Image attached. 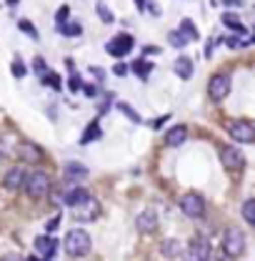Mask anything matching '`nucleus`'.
<instances>
[{
	"mask_svg": "<svg viewBox=\"0 0 255 261\" xmlns=\"http://www.w3.org/2000/svg\"><path fill=\"white\" fill-rule=\"evenodd\" d=\"M65 251L75 259L85 256L90 251V233L83 231V228H70L68 236H65Z\"/></svg>",
	"mask_w": 255,
	"mask_h": 261,
	"instance_id": "obj_1",
	"label": "nucleus"
},
{
	"mask_svg": "<svg viewBox=\"0 0 255 261\" xmlns=\"http://www.w3.org/2000/svg\"><path fill=\"white\" fill-rule=\"evenodd\" d=\"M223 251L225 256H243L245 254V233L240 228H228L223 233Z\"/></svg>",
	"mask_w": 255,
	"mask_h": 261,
	"instance_id": "obj_2",
	"label": "nucleus"
},
{
	"mask_svg": "<svg viewBox=\"0 0 255 261\" xmlns=\"http://www.w3.org/2000/svg\"><path fill=\"white\" fill-rule=\"evenodd\" d=\"M25 191L30 198H43V196L50 191V178H48V173H43V171H33L25 176Z\"/></svg>",
	"mask_w": 255,
	"mask_h": 261,
	"instance_id": "obj_3",
	"label": "nucleus"
},
{
	"mask_svg": "<svg viewBox=\"0 0 255 261\" xmlns=\"http://www.w3.org/2000/svg\"><path fill=\"white\" fill-rule=\"evenodd\" d=\"M133 45H135V40H133V35H128V33H120V35H115L108 45H105V50L113 56V58H123L128 56L130 50H133Z\"/></svg>",
	"mask_w": 255,
	"mask_h": 261,
	"instance_id": "obj_4",
	"label": "nucleus"
},
{
	"mask_svg": "<svg viewBox=\"0 0 255 261\" xmlns=\"http://www.w3.org/2000/svg\"><path fill=\"white\" fill-rule=\"evenodd\" d=\"M33 249H35V254L40 259H53L58 254V239L50 236V233H43V236H38L33 241Z\"/></svg>",
	"mask_w": 255,
	"mask_h": 261,
	"instance_id": "obj_5",
	"label": "nucleus"
},
{
	"mask_svg": "<svg viewBox=\"0 0 255 261\" xmlns=\"http://www.w3.org/2000/svg\"><path fill=\"white\" fill-rule=\"evenodd\" d=\"M180 208H183L185 216L200 219V216L205 214V201H203V196L200 194H185L183 198H180Z\"/></svg>",
	"mask_w": 255,
	"mask_h": 261,
	"instance_id": "obj_6",
	"label": "nucleus"
},
{
	"mask_svg": "<svg viewBox=\"0 0 255 261\" xmlns=\"http://www.w3.org/2000/svg\"><path fill=\"white\" fill-rule=\"evenodd\" d=\"M228 93H230V78L225 75V73H218V75H213L210 78V83H208V96H210V100H223V98H228Z\"/></svg>",
	"mask_w": 255,
	"mask_h": 261,
	"instance_id": "obj_7",
	"label": "nucleus"
},
{
	"mask_svg": "<svg viewBox=\"0 0 255 261\" xmlns=\"http://www.w3.org/2000/svg\"><path fill=\"white\" fill-rule=\"evenodd\" d=\"M228 133L230 138H235L238 143H253L255 141V126L250 121H235L228 126Z\"/></svg>",
	"mask_w": 255,
	"mask_h": 261,
	"instance_id": "obj_8",
	"label": "nucleus"
},
{
	"mask_svg": "<svg viewBox=\"0 0 255 261\" xmlns=\"http://www.w3.org/2000/svg\"><path fill=\"white\" fill-rule=\"evenodd\" d=\"M220 161L228 171H240L245 166V156L235 148V146H223L220 148Z\"/></svg>",
	"mask_w": 255,
	"mask_h": 261,
	"instance_id": "obj_9",
	"label": "nucleus"
},
{
	"mask_svg": "<svg viewBox=\"0 0 255 261\" xmlns=\"http://www.w3.org/2000/svg\"><path fill=\"white\" fill-rule=\"evenodd\" d=\"M190 256L195 261H208L210 259V244H208V239H203V236H193L190 239Z\"/></svg>",
	"mask_w": 255,
	"mask_h": 261,
	"instance_id": "obj_10",
	"label": "nucleus"
},
{
	"mask_svg": "<svg viewBox=\"0 0 255 261\" xmlns=\"http://www.w3.org/2000/svg\"><path fill=\"white\" fill-rule=\"evenodd\" d=\"M135 226L140 233H150V231H155L158 228V214L153 211V208H145L138 219H135Z\"/></svg>",
	"mask_w": 255,
	"mask_h": 261,
	"instance_id": "obj_11",
	"label": "nucleus"
},
{
	"mask_svg": "<svg viewBox=\"0 0 255 261\" xmlns=\"http://www.w3.org/2000/svg\"><path fill=\"white\" fill-rule=\"evenodd\" d=\"M25 176H28V173H25L20 166H15V168H10V171L5 173V181H3V184H5L8 191H20L23 184H25Z\"/></svg>",
	"mask_w": 255,
	"mask_h": 261,
	"instance_id": "obj_12",
	"label": "nucleus"
},
{
	"mask_svg": "<svg viewBox=\"0 0 255 261\" xmlns=\"http://www.w3.org/2000/svg\"><path fill=\"white\" fill-rule=\"evenodd\" d=\"M88 198H90L88 189H80V186H75V189H70V191H65V194H63V203H65V206H70V208H75V206L85 203Z\"/></svg>",
	"mask_w": 255,
	"mask_h": 261,
	"instance_id": "obj_13",
	"label": "nucleus"
},
{
	"mask_svg": "<svg viewBox=\"0 0 255 261\" xmlns=\"http://www.w3.org/2000/svg\"><path fill=\"white\" fill-rule=\"evenodd\" d=\"M73 211H75V219H78V221H95V216H98V203L93 201V198H88L85 203L75 206Z\"/></svg>",
	"mask_w": 255,
	"mask_h": 261,
	"instance_id": "obj_14",
	"label": "nucleus"
},
{
	"mask_svg": "<svg viewBox=\"0 0 255 261\" xmlns=\"http://www.w3.org/2000/svg\"><path fill=\"white\" fill-rule=\"evenodd\" d=\"M188 138V128L185 126H173L165 133V146H183Z\"/></svg>",
	"mask_w": 255,
	"mask_h": 261,
	"instance_id": "obj_15",
	"label": "nucleus"
},
{
	"mask_svg": "<svg viewBox=\"0 0 255 261\" xmlns=\"http://www.w3.org/2000/svg\"><path fill=\"white\" fill-rule=\"evenodd\" d=\"M15 156L23 159V161H40L43 151H40L35 143H18V153H15Z\"/></svg>",
	"mask_w": 255,
	"mask_h": 261,
	"instance_id": "obj_16",
	"label": "nucleus"
},
{
	"mask_svg": "<svg viewBox=\"0 0 255 261\" xmlns=\"http://www.w3.org/2000/svg\"><path fill=\"white\" fill-rule=\"evenodd\" d=\"M173 70H175V75H178V78L188 81V78L193 75V58H188V56H180V58H175Z\"/></svg>",
	"mask_w": 255,
	"mask_h": 261,
	"instance_id": "obj_17",
	"label": "nucleus"
},
{
	"mask_svg": "<svg viewBox=\"0 0 255 261\" xmlns=\"http://www.w3.org/2000/svg\"><path fill=\"white\" fill-rule=\"evenodd\" d=\"M160 251H163V256H165V259H178V256L183 254V244H180L178 239H165Z\"/></svg>",
	"mask_w": 255,
	"mask_h": 261,
	"instance_id": "obj_18",
	"label": "nucleus"
},
{
	"mask_svg": "<svg viewBox=\"0 0 255 261\" xmlns=\"http://www.w3.org/2000/svg\"><path fill=\"white\" fill-rule=\"evenodd\" d=\"M88 176V168L83 163H68L65 166V178L68 181H78V178H85Z\"/></svg>",
	"mask_w": 255,
	"mask_h": 261,
	"instance_id": "obj_19",
	"label": "nucleus"
},
{
	"mask_svg": "<svg viewBox=\"0 0 255 261\" xmlns=\"http://www.w3.org/2000/svg\"><path fill=\"white\" fill-rule=\"evenodd\" d=\"M18 153V141L13 138V136H5V138H0V156H8V159H13Z\"/></svg>",
	"mask_w": 255,
	"mask_h": 261,
	"instance_id": "obj_20",
	"label": "nucleus"
},
{
	"mask_svg": "<svg viewBox=\"0 0 255 261\" xmlns=\"http://www.w3.org/2000/svg\"><path fill=\"white\" fill-rule=\"evenodd\" d=\"M95 138H100V126H98V121H93L88 128H85V133H83V138H80V143L85 146V143H93Z\"/></svg>",
	"mask_w": 255,
	"mask_h": 261,
	"instance_id": "obj_21",
	"label": "nucleus"
},
{
	"mask_svg": "<svg viewBox=\"0 0 255 261\" xmlns=\"http://www.w3.org/2000/svg\"><path fill=\"white\" fill-rule=\"evenodd\" d=\"M168 43H170L173 48H185L190 40H188V38H185L180 31H170V33H168Z\"/></svg>",
	"mask_w": 255,
	"mask_h": 261,
	"instance_id": "obj_22",
	"label": "nucleus"
},
{
	"mask_svg": "<svg viewBox=\"0 0 255 261\" xmlns=\"http://www.w3.org/2000/svg\"><path fill=\"white\" fill-rule=\"evenodd\" d=\"M178 31L183 33V35H185L188 40H195V38H198V28L193 25V20H188V18H185V20L180 23V28H178Z\"/></svg>",
	"mask_w": 255,
	"mask_h": 261,
	"instance_id": "obj_23",
	"label": "nucleus"
},
{
	"mask_svg": "<svg viewBox=\"0 0 255 261\" xmlns=\"http://www.w3.org/2000/svg\"><path fill=\"white\" fill-rule=\"evenodd\" d=\"M243 219H245L248 224H255V201L253 198H248V201L243 203Z\"/></svg>",
	"mask_w": 255,
	"mask_h": 261,
	"instance_id": "obj_24",
	"label": "nucleus"
},
{
	"mask_svg": "<svg viewBox=\"0 0 255 261\" xmlns=\"http://www.w3.org/2000/svg\"><path fill=\"white\" fill-rule=\"evenodd\" d=\"M223 23L228 25V28H235L238 33L245 31V28H243V23L238 20V15H233V13H225V15H223Z\"/></svg>",
	"mask_w": 255,
	"mask_h": 261,
	"instance_id": "obj_25",
	"label": "nucleus"
},
{
	"mask_svg": "<svg viewBox=\"0 0 255 261\" xmlns=\"http://www.w3.org/2000/svg\"><path fill=\"white\" fill-rule=\"evenodd\" d=\"M58 28H60V33H63V35H70V38H73V35H80V33H83L80 23H63V25H58Z\"/></svg>",
	"mask_w": 255,
	"mask_h": 261,
	"instance_id": "obj_26",
	"label": "nucleus"
},
{
	"mask_svg": "<svg viewBox=\"0 0 255 261\" xmlns=\"http://www.w3.org/2000/svg\"><path fill=\"white\" fill-rule=\"evenodd\" d=\"M43 83L58 91V88H60V75H58V73H48V70H45V73H43Z\"/></svg>",
	"mask_w": 255,
	"mask_h": 261,
	"instance_id": "obj_27",
	"label": "nucleus"
},
{
	"mask_svg": "<svg viewBox=\"0 0 255 261\" xmlns=\"http://www.w3.org/2000/svg\"><path fill=\"white\" fill-rule=\"evenodd\" d=\"M133 70H135V73H138L140 78H148V73L153 70V65H150V63H143V61H138V63L133 65Z\"/></svg>",
	"mask_w": 255,
	"mask_h": 261,
	"instance_id": "obj_28",
	"label": "nucleus"
},
{
	"mask_svg": "<svg viewBox=\"0 0 255 261\" xmlns=\"http://www.w3.org/2000/svg\"><path fill=\"white\" fill-rule=\"evenodd\" d=\"M10 70H13V75H15V78H23V75H25V63H23L20 58H15L13 65H10Z\"/></svg>",
	"mask_w": 255,
	"mask_h": 261,
	"instance_id": "obj_29",
	"label": "nucleus"
},
{
	"mask_svg": "<svg viewBox=\"0 0 255 261\" xmlns=\"http://www.w3.org/2000/svg\"><path fill=\"white\" fill-rule=\"evenodd\" d=\"M98 13H100V18H103V23H113L115 18H113V13L103 5V3H98Z\"/></svg>",
	"mask_w": 255,
	"mask_h": 261,
	"instance_id": "obj_30",
	"label": "nucleus"
},
{
	"mask_svg": "<svg viewBox=\"0 0 255 261\" xmlns=\"http://www.w3.org/2000/svg\"><path fill=\"white\" fill-rule=\"evenodd\" d=\"M118 108H120V111L125 113V116H128V118H130V121H135V123H140V116H138V113H135V111H133L130 106H125V103H120Z\"/></svg>",
	"mask_w": 255,
	"mask_h": 261,
	"instance_id": "obj_31",
	"label": "nucleus"
},
{
	"mask_svg": "<svg viewBox=\"0 0 255 261\" xmlns=\"http://www.w3.org/2000/svg\"><path fill=\"white\" fill-rule=\"evenodd\" d=\"M68 86H70V91H73V93H75V91H80V88H83L80 75H78V73H73V75H70V81H68Z\"/></svg>",
	"mask_w": 255,
	"mask_h": 261,
	"instance_id": "obj_32",
	"label": "nucleus"
},
{
	"mask_svg": "<svg viewBox=\"0 0 255 261\" xmlns=\"http://www.w3.org/2000/svg\"><path fill=\"white\" fill-rule=\"evenodd\" d=\"M58 226H60V216L55 214V216H53V219L45 224V231H48V233H53V231H58Z\"/></svg>",
	"mask_w": 255,
	"mask_h": 261,
	"instance_id": "obj_33",
	"label": "nucleus"
},
{
	"mask_svg": "<svg viewBox=\"0 0 255 261\" xmlns=\"http://www.w3.org/2000/svg\"><path fill=\"white\" fill-rule=\"evenodd\" d=\"M55 23H58V25H63V23H68V8H60V10H58V15H55Z\"/></svg>",
	"mask_w": 255,
	"mask_h": 261,
	"instance_id": "obj_34",
	"label": "nucleus"
},
{
	"mask_svg": "<svg viewBox=\"0 0 255 261\" xmlns=\"http://www.w3.org/2000/svg\"><path fill=\"white\" fill-rule=\"evenodd\" d=\"M225 45H228V48H240V45H243V40H238L235 35H230V38H225Z\"/></svg>",
	"mask_w": 255,
	"mask_h": 261,
	"instance_id": "obj_35",
	"label": "nucleus"
},
{
	"mask_svg": "<svg viewBox=\"0 0 255 261\" xmlns=\"http://www.w3.org/2000/svg\"><path fill=\"white\" fill-rule=\"evenodd\" d=\"M20 31H25V33H30L33 38H38V31H35V28H33L30 23H20Z\"/></svg>",
	"mask_w": 255,
	"mask_h": 261,
	"instance_id": "obj_36",
	"label": "nucleus"
},
{
	"mask_svg": "<svg viewBox=\"0 0 255 261\" xmlns=\"http://www.w3.org/2000/svg\"><path fill=\"white\" fill-rule=\"evenodd\" d=\"M220 3H223V5H230V8H240L245 0H220Z\"/></svg>",
	"mask_w": 255,
	"mask_h": 261,
	"instance_id": "obj_37",
	"label": "nucleus"
},
{
	"mask_svg": "<svg viewBox=\"0 0 255 261\" xmlns=\"http://www.w3.org/2000/svg\"><path fill=\"white\" fill-rule=\"evenodd\" d=\"M168 118H170V116H163V118H158V121H150V128H160V126H163Z\"/></svg>",
	"mask_w": 255,
	"mask_h": 261,
	"instance_id": "obj_38",
	"label": "nucleus"
},
{
	"mask_svg": "<svg viewBox=\"0 0 255 261\" xmlns=\"http://www.w3.org/2000/svg\"><path fill=\"white\" fill-rule=\"evenodd\" d=\"M0 261H23V259H20L18 254H5V256H3Z\"/></svg>",
	"mask_w": 255,
	"mask_h": 261,
	"instance_id": "obj_39",
	"label": "nucleus"
},
{
	"mask_svg": "<svg viewBox=\"0 0 255 261\" xmlns=\"http://www.w3.org/2000/svg\"><path fill=\"white\" fill-rule=\"evenodd\" d=\"M85 96H98V88H93V86H85Z\"/></svg>",
	"mask_w": 255,
	"mask_h": 261,
	"instance_id": "obj_40",
	"label": "nucleus"
},
{
	"mask_svg": "<svg viewBox=\"0 0 255 261\" xmlns=\"http://www.w3.org/2000/svg\"><path fill=\"white\" fill-rule=\"evenodd\" d=\"M35 70H40V73H45V63H43V61H40V58H38V61H35Z\"/></svg>",
	"mask_w": 255,
	"mask_h": 261,
	"instance_id": "obj_41",
	"label": "nucleus"
},
{
	"mask_svg": "<svg viewBox=\"0 0 255 261\" xmlns=\"http://www.w3.org/2000/svg\"><path fill=\"white\" fill-rule=\"evenodd\" d=\"M125 70H128L125 65H115V73H118V75H125Z\"/></svg>",
	"mask_w": 255,
	"mask_h": 261,
	"instance_id": "obj_42",
	"label": "nucleus"
},
{
	"mask_svg": "<svg viewBox=\"0 0 255 261\" xmlns=\"http://www.w3.org/2000/svg\"><path fill=\"white\" fill-rule=\"evenodd\" d=\"M148 8H150V13H155V15H158V13H160V8H158V5H155V3H150Z\"/></svg>",
	"mask_w": 255,
	"mask_h": 261,
	"instance_id": "obj_43",
	"label": "nucleus"
},
{
	"mask_svg": "<svg viewBox=\"0 0 255 261\" xmlns=\"http://www.w3.org/2000/svg\"><path fill=\"white\" fill-rule=\"evenodd\" d=\"M135 5H138V8L143 10V8H145V0H135Z\"/></svg>",
	"mask_w": 255,
	"mask_h": 261,
	"instance_id": "obj_44",
	"label": "nucleus"
},
{
	"mask_svg": "<svg viewBox=\"0 0 255 261\" xmlns=\"http://www.w3.org/2000/svg\"><path fill=\"white\" fill-rule=\"evenodd\" d=\"M18 3H20V0H8V5H18Z\"/></svg>",
	"mask_w": 255,
	"mask_h": 261,
	"instance_id": "obj_45",
	"label": "nucleus"
},
{
	"mask_svg": "<svg viewBox=\"0 0 255 261\" xmlns=\"http://www.w3.org/2000/svg\"><path fill=\"white\" fill-rule=\"evenodd\" d=\"M28 261H45V259H40V256H38V259H35V256H30V259Z\"/></svg>",
	"mask_w": 255,
	"mask_h": 261,
	"instance_id": "obj_46",
	"label": "nucleus"
},
{
	"mask_svg": "<svg viewBox=\"0 0 255 261\" xmlns=\"http://www.w3.org/2000/svg\"><path fill=\"white\" fill-rule=\"evenodd\" d=\"M45 261H50V259H45Z\"/></svg>",
	"mask_w": 255,
	"mask_h": 261,
	"instance_id": "obj_47",
	"label": "nucleus"
}]
</instances>
